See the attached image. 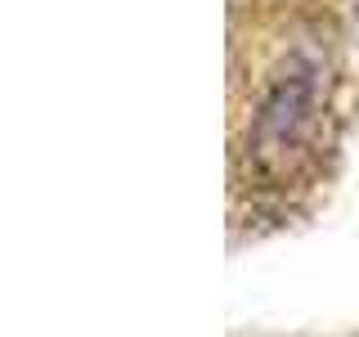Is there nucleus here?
<instances>
[{"label":"nucleus","mask_w":359,"mask_h":337,"mask_svg":"<svg viewBox=\"0 0 359 337\" xmlns=\"http://www.w3.org/2000/svg\"><path fill=\"white\" fill-rule=\"evenodd\" d=\"M337 153V32L310 0L233 9L229 194L233 211L292 207L328 180Z\"/></svg>","instance_id":"f257e3e1"}]
</instances>
